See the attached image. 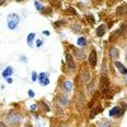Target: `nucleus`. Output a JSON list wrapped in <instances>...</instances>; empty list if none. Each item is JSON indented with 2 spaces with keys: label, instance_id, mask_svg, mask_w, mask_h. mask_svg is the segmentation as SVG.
I'll list each match as a JSON object with an SVG mask.
<instances>
[{
  "label": "nucleus",
  "instance_id": "f257e3e1",
  "mask_svg": "<svg viewBox=\"0 0 127 127\" xmlns=\"http://www.w3.org/2000/svg\"><path fill=\"white\" fill-rule=\"evenodd\" d=\"M9 22H8V27L10 28V29H14L17 26H18V23H19V18H18V15L17 14H10L9 15Z\"/></svg>",
  "mask_w": 127,
  "mask_h": 127
},
{
  "label": "nucleus",
  "instance_id": "f03ea898",
  "mask_svg": "<svg viewBox=\"0 0 127 127\" xmlns=\"http://www.w3.org/2000/svg\"><path fill=\"white\" fill-rule=\"evenodd\" d=\"M100 90H102L103 94H107L108 90H109V81H108L107 76H103L102 80H100Z\"/></svg>",
  "mask_w": 127,
  "mask_h": 127
},
{
  "label": "nucleus",
  "instance_id": "7ed1b4c3",
  "mask_svg": "<svg viewBox=\"0 0 127 127\" xmlns=\"http://www.w3.org/2000/svg\"><path fill=\"white\" fill-rule=\"evenodd\" d=\"M6 120H8L9 123H14V122H18V121L22 120V116H20L19 113H15V112H10V113L8 114Z\"/></svg>",
  "mask_w": 127,
  "mask_h": 127
},
{
  "label": "nucleus",
  "instance_id": "20e7f679",
  "mask_svg": "<svg viewBox=\"0 0 127 127\" xmlns=\"http://www.w3.org/2000/svg\"><path fill=\"white\" fill-rule=\"evenodd\" d=\"M126 108V107H125ZM125 108H120V107H114V108H112L111 111H109V116H112V117H120V116H122L123 113H125Z\"/></svg>",
  "mask_w": 127,
  "mask_h": 127
},
{
  "label": "nucleus",
  "instance_id": "39448f33",
  "mask_svg": "<svg viewBox=\"0 0 127 127\" xmlns=\"http://www.w3.org/2000/svg\"><path fill=\"white\" fill-rule=\"evenodd\" d=\"M66 64H67V67L70 70H74L75 69V62H74V57L69 54V52H66Z\"/></svg>",
  "mask_w": 127,
  "mask_h": 127
},
{
  "label": "nucleus",
  "instance_id": "423d86ee",
  "mask_svg": "<svg viewBox=\"0 0 127 127\" xmlns=\"http://www.w3.org/2000/svg\"><path fill=\"white\" fill-rule=\"evenodd\" d=\"M116 13H117V15L120 17H123V15H127V4H122L117 8V10H116Z\"/></svg>",
  "mask_w": 127,
  "mask_h": 127
},
{
  "label": "nucleus",
  "instance_id": "0eeeda50",
  "mask_svg": "<svg viewBox=\"0 0 127 127\" xmlns=\"http://www.w3.org/2000/svg\"><path fill=\"white\" fill-rule=\"evenodd\" d=\"M89 62H90V66L92 67H95L97 65V52L95 51H92L90 55H89Z\"/></svg>",
  "mask_w": 127,
  "mask_h": 127
},
{
  "label": "nucleus",
  "instance_id": "6e6552de",
  "mask_svg": "<svg viewBox=\"0 0 127 127\" xmlns=\"http://www.w3.org/2000/svg\"><path fill=\"white\" fill-rule=\"evenodd\" d=\"M80 79H81L83 83H88V81H89V79H90V74H89V71H88L87 69H84V70L81 71V74H80Z\"/></svg>",
  "mask_w": 127,
  "mask_h": 127
},
{
  "label": "nucleus",
  "instance_id": "1a4fd4ad",
  "mask_svg": "<svg viewBox=\"0 0 127 127\" xmlns=\"http://www.w3.org/2000/svg\"><path fill=\"white\" fill-rule=\"evenodd\" d=\"M127 32V26H121V28L118 29V31H116L114 33H113V36H112V38H114V37H120V36H123L125 33Z\"/></svg>",
  "mask_w": 127,
  "mask_h": 127
},
{
  "label": "nucleus",
  "instance_id": "9d476101",
  "mask_svg": "<svg viewBox=\"0 0 127 127\" xmlns=\"http://www.w3.org/2000/svg\"><path fill=\"white\" fill-rule=\"evenodd\" d=\"M38 79H39L41 85H47V84L50 83V80H48V75H47V74H43V72L38 75Z\"/></svg>",
  "mask_w": 127,
  "mask_h": 127
},
{
  "label": "nucleus",
  "instance_id": "9b49d317",
  "mask_svg": "<svg viewBox=\"0 0 127 127\" xmlns=\"http://www.w3.org/2000/svg\"><path fill=\"white\" fill-rule=\"evenodd\" d=\"M114 66L117 67V69H118V71H120L121 74H123V75H126V74H127V69L125 67L123 64H121L120 61H114Z\"/></svg>",
  "mask_w": 127,
  "mask_h": 127
},
{
  "label": "nucleus",
  "instance_id": "f8f14e48",
  "mask_svg": "<svg viewBox=\"0 0 127 127\" xmlns=\"http://www.w3.org/2000/svg\"><path fill=\"white\" fill-rule=\"evenodd\" d=\"M109 59H112V60L118 59V50L116 47H111L109 48Z\"/></svg>",
  "mask_w": 127,
  "mask_h": 127
},
{
  "label": "nucleus",
  "instance_id": "ddd939ff",
  "mask_svg": "<svg viewBox=\"0 0 127 127\" xmlns=\"http://www.w3.org/2000/svg\"><path fill=\"white\" fill-rule=\"evenodd\" d=\"M83 102H84V95L81 93L76 94V104H78V108L81 109L83 108Z\"/></svg>",
  "mask_w": 127,
  "mask_h": 127
},
{
  "label": "nucleus",
  "instance_id": "4468645a",
  "mask_svg": "<svg viewBox=\"0 0 127 127\" xmlns=\"http://www.w3.org/2000/svg\"><path fill=\"white\" fill-rule=\"evenodd\" d=\"M104 33H105V26L104 24H100L97 28V36L98 37H102V36H104Z\"/></svg>",
  "mask_w": 127,
  "mask_h": 127
},
{
  "label": "nucleus",
  "instance_id": "2eb2a0df",
  "mask_svg": "<svg viewBox=\"0 0 127 127\" xmlns=\"http://www.w3.org/2000/svg\"><path fill=\"white\" fill-rule=\"evenodd\" d=\"M12 74H13V69L9 66V67H6V69L3 71V76H4V78H9Z\"/></svg>",
  "mask_w": 127,
  "mask_h": 127
},
{
  "label": "nucleus",
  "instance_id": "dca6fc26",
  "mask_svg": "<svg viewBox=\"0 0 127 127\" xmlns=\"http://www.w3.org/2000/svg\"><path fill=\"white\" fill-rule=\"evenodd\" d=\"M75 56L78 57V59H80V60H83L84 57V51L81 50V48H78V50H75Z\"/></svg>",
  "mask_w": 127,
  "mask_h": 127
},
{
  "label": "nucleus",
  "instance_id": "f3484780",
  "mask_svg": "<svg viewBox=\"0 0 127 127\" xmlns=\"http://www.w3.org/2000/svg\"><path fill=\"white\" fill-rule=\"evenodd\" d=\"M64 89H65V92H70L72 89V84L70 81H65L64 83Z\"/></svg>",
  "mask_w": 127,
  "mask_h": 127
},
{
  "label": "nucleus",
  "instance_id": "a211bd4d",
  "mask_svg": "<svg viewBox=\"0 0 127 127\" xmlns=\"http://www.w3.org/2000/svg\"><path fill=\"white\" fill-rule=\"evenodd\" d=\"M99 112H102V107H100V105H99V107H97L95 109H92V112H90V118H93L94 116L97 114V113H99Z\"/></svg>",
  "mask_w": 127,
  "mask_h": 127
},
{
  "label": "nucleus",
  "instance_id": "6ab92c4d",
  "mask_svg": "<svg viewBox=\"0 0 127 127\" xmlns=\"http://www.w3.org/2000/svg\"><path fill=\"white\" fill-rule=\"evenodd\" d=\"M34 37H36L34 33H29V34H28V39H27V42H28V45H29V46H32V41L34 39Z\"/></svg>",
  "mask_w": 127,
  "mask_h": 127
},
{
  "label": "nucleus",
  "instance_id": "aec40b11",
  "mask_svg": "<svg viewBox=\"0 0 127 127\" xmlns=\"http://www.w3.org/2000/svg\"><path fill=\"white\" fill-rule=\"evenodd\" d=\"M111 126H112V123L109 121H103L99 123V127H111Z\"/></svg>",
  "mask_w": 127,
  "mask_h": 127
},
{
  "label": "nucleus",
  "instance_id": "412c9836",
  "mask_svg": "<svg viewBox=\"0 0 127 127\" xmlns=\"http://www.w3.org/2000/svg\"><path fill=\"white\" fill-rule=\"evenodd\" d=\"M85 43H87V39L84 38V37H80V38L78 39V45H79V46H85Z\"/></svg>",
  "mask_w": 127,
  "mask_h": 127
},
{
  "label": "nucleus",
  "instance_id": "4be33fe9",
  "mask_svg": "<svg viewBox=\"0 0 127 127\" xmlns=\"http://www.w3.org/2000/svg\"><path fill=\"white\" fill-rule=\"evenodd\" d=\"M34 5H36V8H37L38 10H42V9H43V5H42L39 1H34Z\"/></svg>",
  "mask_w": 127,
  "mask_h": 127
},
{
  "label": "nucleus",
  "instance_id": "5701e85b",
  "mask_svg": "<svg viewBox=\"0 0 127 127\" xmlns=\"http://www.w3.org/2000/svg\"><path fill=\"white\" fill-rule=\"evenodd\" d=\"M93 88H94V81L89 83V85H88V92L92 93V92H93Z\"/></svg>",
  "mask_w": 127,
  "mask_h": 127
},
{
  "label": "nucleus",
  "instance_id": "b1692460",
  "mask_svg": "<svg viewBox=\"0 0 127 127\" xmlns=\"http://www.w3.org/2000/svg\"><path fill=\"white\" fill-rule=\"evenodd\" d=\"M87 20L89 23H94V18H93V15H88L87 17Z\"/></svg>",
  "mask_w": 127,
  "mask_h": 127
},
{
  "label": "nucleus",
  "instance_id": "393cba45",
  "mask_svg": "<svg viewBox=\"0 0 127 127\" xmlns=\"http://www.w3.org/2000/svg\"><path fill=\"white\" fill-rule=\"evenodd\" d=\"M32 80H33V81H36L37 80V74L33 71V72H32Z\"/></svg>",
  "mask_w": 127,
  "mask_h": 127
},
{
  "label": "nucleus",
  "instance_id": "a878e982",
  "mask_svg": "<svg viewBox=\"0 0 127 127\" xmlns=\"http://www.w3.org/2000/svg\"><path fill=\"white\" fill-rule=\"evenodd\" d=\"M61 103L62 104H67V99L66 98H61Z\"/></svg>",
  "mask_w": 127,
  "mask_h": 127
},
{
  "label": "nucleus",
  "instance_id": "bb28decb",
  "mask_svg": "<svg viewBox=\"0 0 127 127\" xmlns=\"http://www.w3.org/2000/svg\"><path fill=\"white\" fill-rule=\"evenodd\" d=\"M19 60H20V61H23V62H27V57H26V56H20Z\"/></svg>",
  "mask_w": 127,
  "mask_h": 127
},
{
  "label": "nucleus",
  "instance_id": "cd10ccee",
  "mask_svg": "<svg viewBox=\"0 0 127 127\" xmlns=\"http://www.w3.org/2000/svg\"><path fill=\"white\" fill-rule=\"evenodd\" d=\"M28 95H29V97H34V92L29 90V92H28Z\"/></svg>",
  "mask_w": 127,
  "mask_h": 127
},
{
  "label": "nucleus",
  "instance_id": "c85d7f7f",
  "mask_svg": "<svg viewBox=\"0 0 127 127\" xmlns=\"http://www.w3.org/2000/svg\"><path fill=\"white\" fill-rule=\"evenodd\" d=\"M41 45H42V41H37V46H38V47H39V46H41Z\"/></svg>",
  "mask_w": 127,
  "mask_h": 127
},
{
  "label": "nucleus",
  "instance_id": "c756f323",
  "mask_svg": "<svg viewBox=\"0 0 127 127\" xmlns=\"http://www.w3.org/2000/svg\"><path fill=\"white\" fill-rule=\"evenodd\" d=\"M0 127H6V125L3 123V122H0Z\"/></svg>",
  "mask_w": 127,
  "mask_h": 127
},
{
  "label": "nucleus",
  "instance_id": "7c9ffc66",
  "mask_svg": "<svg viewBox=\"0 0 127 127\" xmlns=\"http://www.w3.org/2000/svg\"><path fill=\"white\" fill-rule=\"evenodd\" d=\"M6 81H8V83H12V81H13V79H10V78H6Z\"/></svg>",
  "mask_w": 127,
  "mask_h": 127
},
{
  "label": "nucleus",
  "instance_id": "2f4dec72",
  "mask_svg": "<svg viewBox=\"0 0 127 127\" xmlns=\"http://www.w3.org/2000/svg\"><path fill=\"white\" fill-rule=\"evenodd\" d=\"M3 4H5V1H0V5H3Z\"/></svg>",
  "mask_w": 127,
  "mask_h": 127
},
{
  "label": "nucleus",
  "instance_id": "473e14b6",
  "mask_svg": "<svg viewBox=\"0 0 127 127\" xmlns=\"http://www.w3.org/2000/svg\"><path fill=\"white\" fill-rule=\"evenodd\" d=\"M28 127H31V126H28Z\"/></svg>",
  "mask_w": 127,
  "mask_h": 127
}]
</instances>
